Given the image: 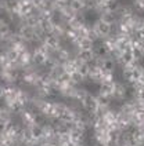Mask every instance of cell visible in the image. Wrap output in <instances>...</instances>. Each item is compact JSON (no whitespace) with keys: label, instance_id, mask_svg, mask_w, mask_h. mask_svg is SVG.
Returning <instances> with one entry per match:
<instances>
[{"label":"cell","instance_id":"obj_1","mask_svg":"<svg viewBox=\"0 0 144 146\" xmlns=\"http://www.w3.org/2000/svg\"><path fill=\"white\" fill-rule=\"evenodd\" d=\"M4 119V110H3V108L0 106V121Z\"/></svg>","mask_w":144,"mask_h":146}]
</instances>
